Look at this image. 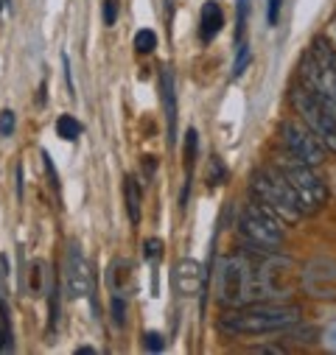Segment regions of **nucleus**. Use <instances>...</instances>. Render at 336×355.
<instances>
[{"label":"nucleus","instance_id":"nucleus-6","mask_svg":"<svg viewBox=\"0 0 336 355\" xmlns=\"http://www.w3.org/2000/svg\"><path fill=\"white\" fill-rule=\"evenodd\" d=\"M255 291H267L258 280V266H252L246 260H224L221 275H219V300L224 305H249L252 297H258Z\"/></svg>","mask_w":336,"mask_h":355},{"label":"nucleus","instance_id":"nucleus-21","mask_svg":"<svg viewBox=\"0 0 336 355\" xmlns=\"http://www.w3.org/2000/svg\"><path fill=\"white\" fill-rule=\"evenodd\" d=\"M112 322H115L118 327H124V322H126V302H124L121 294L112 297Z\"/></svg>","mask_w":336,"mask_h":355},{"label":"nucleus","instance_id":"nucleus-22","mask_svg":"<svg viewBox=\"0 0 336 355\" xmlns=\"http://www.w3.org/2000/svg\"><path fill=\"white\" fill-rule=\"evenodd\" d=\"M143 347H146L149 352H160V349L165 347V341H162V336H160L157 330H149V333H143Z\"/></svg>","mask_w":336,"mask_h":355},{"label":"nucleus","instance_id":"nucleus-18","mask_svg":"<svg viewBox=\"0 0 336 355\" xmlns=\"http://www.w3.org/2000/svg\"><path fill=\"white\" fill-rule=\"evenodd\" d=\"M59 302H62V291L59 286L51 288V300H48V327L53 330L59 324Z\"/></svg>","mask_w":336,"mask_h":355},{"label":"nucleus","instance_id":"nucleus-25","mask_svg":"<svg viewBox=\"0 0 336 355\" xmlns=\"http://www.w3.org/2000/svg\"><path fill=\"white\" fill-rule=\"evenodd\" d=\"M12 132H15V112H12V110H6L3 115H0V135L9 137Z\"/></svg>","mask_w":336,"mask_h":355},{"label":"nucleus","instance_id":"nucleus-1","mask_svg":"<svg viewBox=\"0 0 336 355\" xmlns=\"http://www.w3.org/2000/svg\"><path fill=\"white\" fill-rule=\"evenodd\" d=\"M300 308L297 305H269V302H249L227 311L219 319V327L224 333L235 336H267V333H280L289 330L292 324L300 322Z\"/></svg>","mask_w":336,"mask_h":355},{"label":"nucleus","instance_id":"nucleus-20","mask_svg":"<svg viewBox=\"0 0 336 355\" xmlns=\"http://www.w3.org/2000/svg\"><path fill=\"white\" fill-rule=\"evenodd\" d=\"M42 269H45V266L40 260L31 266V272H28V288H31V294H42Z\"/></svg>","mask_w":336,"mask_h":355},{"label":"nucleus","instance_id":"nucleus-30","mask_svg":"<svg viewBox=\"0 0 336 355\" xmlns=\"http://www.w3.org/2000/svg\"><path fill=\"white\" fill-rule=\"evenodd\" d=\"M76 355H96V349H93V347H78Z\"/></svg>","mask_w":336,"mask_h":355},{"label":"nucleus","instance_id":"nucleus-5","mask_svg":"<svg viewBox=\"0 0 336 355\" xmlns=\"http://www.w3.org/2000/svg\"><path fill=\"white\" fill-rule=\"evenodd\" d=\"M283 221L275 218L269 210H264L261 205H244L241 216H238V230L244 235V241L252 246V249H258L264 254H272L283 246Z\"/></svg>","mask_w":336,"mask_h":355},{"label":"nucleus","instance_id":"nucleus-23","mask_svg":"<svg viewBox=\"0 0 336 355\" xmlns=\"http://www.w3.org/2000/svg\"><path fill=\"white\" fill-rule=\"evenodd\" d=\"M160 249H162V241H160V238H149V241L143 243V257H146V260H157V257H160Z\"/></svg>","mask_w":336,"mask_h":355},{"label":"nucleus","instance_id":"nucleus-14","mask_svg":"<svg viewBox=\"0 0 336 355\" xmlns=\"http://www.w3.org/2000/svg\"><path fill=\"white\" fill-rule=\"evenodd\" d=\"M56 135H59L62 140L73 143V140H78V135H81V123H78L73 115H59V121H56Z\"/></svg>","mask_w":336,"mask_h":355},{"label":"nucleus","instance_id":"nucleus-10","mask_svg":"<svg viewBox=\"0 0 336 355\" xmlns=\"http://www.w3.org/2000/svg\"><path fill=\"white\" fill-rule=\"evenodd\" d=\"M171 283H174V291L180 297H194L199 294L202 283H205V272H202V266L191 257H183L177 266H174V272H171Z\"/></svg>","mask_w":336,"mask_h":355},{"label":"nucleus","instance_id":"nucleus-2","mask_svg":"<svg viewBox=\"0 0 336 355\" xmlns=\"http://www.w3.org/2000/svg\"><path fill=\"white\" fill-rule=\"evenodd\" d=\"M252 196H255V205L269 210L283 224H297L303 218V210H300L292 188L286 185L280 168H264L252 176Z\"/></svg>","mask_w":336,"mask_h":355},{"label":"nucleus","instance_id":"nucleus-31","mask_svg":"<svg viewBox=\"0 0 336 355\" xmlns=\"http://www.w3.org/2000/svg\"><path fill=\"white\" fill-rule=\"evenodd\" d=\"M0 266H3V260H0ZM0 302H3V272H0Z\"/></svg>","mask_w":336,"mask_h":355},{"label":"nucleus","instance_id":"nucleus-7","mask_svg":"<svg viewBox=\"0 0 336 355\" xmlns=\"http://www.w3.org/2000/svg\"><path fill=\"white\" fill-rule=\"evenodd\" d=\"M280 173H283L286 185L292 188V193H294L303 216H311V213H317L325 205V199H328L325 182L314 173L311 165L297 162V159H289V162L280 165Z\"/></svg>","mask_w":336,"mask_h":355},{"label":"nucleus","instance_id":"nucleus-3","mask_svg":"<svg viewBox=\"0 0 336 355\" xmlns=\"http://www.w3.org/2000/svg\"><path fill=\"white\" fill-rule=\"evenodd\" d=\"M303 87L336 107V51L325 37H314L308 53L300 62Z\"/></svg>","mask_w":336,"mask_h":355},{"label":"nucleus","instance_id":"nucleus-4","mask_svg":"<svg viewBox=\"0 0 336 355\" xmlns=\"http://www.w3.org/2000/svg\"><path fill=\"white\" fill-rule=\"evenodd\" d=\"M289 101H292V110L294 115L317 135V140L336 154V107L328 104L325 98H319L317 93H311L308 87H292L289 93Z\"/></svg>","mask_w":336,"mask_h":355},{"label":"nucleus","instance_id":"nucleus-19","mask_svg":"<svg viewBox=\"0 0 336 355\" xmlns=\"http://www.w3.org/2000/svg\"><path fill=\"white\" fill-rule=\"evenodd\" d=\"M238 6V20H235V42H244V31H246V15H249V0H235Z\"/></svg>","mask_w":336,"mask_h":355},{"label":"nucleus","instance_id":"nucleus-29","mask_svg":"<svg viewBox=\"0 0 336 355\" xmlns=\"http://www.w3.org/2000/svg\"><path fill=\"white\" fill-rule=\"evenodd\" d=\"M249 352H275V355H280L283 347H267V344H258V347H252Z\"/></svg>","mask_w":336,"mask_h":355},{"label":"nucleus","instance_id":"nucleus-28","mask_svg":"<svg viewBox=\"0 0 336 355\" xmlns=\"http://www.w3.org/2000/svg\"><path fill=\"white\" fill-rule=\"evenodd\" d=\"M325 344H328L330 349H336V322L328 324V330H325Z\"/></svg>","mask_w":336,"mask_h":355},{"label":"nucleus","instance_id":"nucleus-15","mask_svg":"<svg viewBox=\"0 0 336 355\" xmlns=\"http://www.w3.org/2000/svg\"><path fill=\"white\" fill-rule=\"evenodd\" d=\"M154 48H157V34L151 28H143L135 34V51L137 53H151Z\"/></svg>","mask_w":336,"mask_h":355},{"label":"nucleus","instance_id":"nucleus-9","mask_svg":"<svg viewBox=\"0 0 336 355\" xmlns=\"http://www.w3.org/2000/svg\"><path fill=\"white\" fill-rule=\"evenodd\" d=\"M65 288L67 297H90L93 294V275L87 269V260L81 254V246L73 241L67 246V260H65Z\"/></svg>","mask_w":336,"mask_h":355},{"label":"nucleus","instance_id":"nucleus-8","mask_svg":"<svg viewBox=\"0 0 336 355\" xmlns=\"http://www.w3.org/2000/svg\"><path fill=\"white\" fill-rule=\"evenodd\" d=\"M280 140L289 151L292 159L305 162L311 168H317L325 159V146L317 140V135L300 121V118H289L280 123Z\"/></svg>","mask_w":336,"mask_h":355},{"label":"nucleus","instance_id":"nucleus-16","mask_svg":"<svg viewBox=\"0 0 336 355\" xmlns=\"http://www.w3.org/2000/svg\"><path fill=\"white\" fill-rule=\"evenodd\" d=\"M249 59H252L249 45H246V42H238V53H235V62H233V78L244 76V70L249 67Z\"/></svg>","mask_w":336,"mask_h":355},{"label":"nucleus","instance_id":"nucleus-13","mask_svg":"<svg viewBox=\"0 0 336 355\" xmlns=\"http://www.w3.org/2000/svg\"><path fill=\"white\" fill-rule=\"evenodd\" d=\"M124 199H126V210H129V221L137 224L140 221V205H143V193L135 176H126L124 180Z\"/></svg>","mask_w":336,"mask_h":355},{"label":"nucleus","instance_id":"nucleus-27","mask_svg":"<svg viewBox=\"0 0 336 355\" xmlns=\"http://www.w3.org/2000/svg\"><path fill=\"white\" fill-rule=\"evenodd\" d=\"M42 159H45V168H48V176H51V185H53V191H59V176H56V171H53V162H51V157L42 151Z\"/></svg>","mask_w":336,"mask_h":355},{"label":"nucleus","instance_id":"nucleus-12","mask_svg":"<svg viewBox=\"0 0 336 355\" xmlns=\"http://www.w3.org/2000/svg\"><path fill=\"white\" fill-rule=\"evenodd\" d=\"M221 26H224L221 6L216 3V0H208V3L202 6V15H199V37H202V42H213L219 37Z\"/></svg>","mask_w":336,"mask_h":355},{"label":"nucleus","instance_id":"nucleus-26","mask_svg":"<svg viewBox=\"0 0 336 355\" xmlns=\"http://www.w3.org/2000/svg\"><path fill=\"white\" fill-rule=\"evenodd\" d=\"M280 6H283V0H269V6H267V23H269V26H278Z\"/></svg>","mask_w":336,"mask_h":355},{"label":"nucleus","instance_id":"nucleus-11","mask_svg":"<svg viewBox=\"0 0 336 355\" xmlns=\"http://www.w3.org/2000/svg\"><path fill=\"white\" fill-rule=\"evenodd\" d=\"M160 93H162L165 123H168V146H174L177 143V93H174L171 67H162V73H160Z\"/></svg>","mask_w":336,"mask_h":355},{"label":"nucleus","instance_id":"nucleus-32","mask_svg":"<svg viewBox=\"0 0 336 355\" xmlns=\"http://www.w3.org/2000/svg\"><path fill=\"white\" fill-rule=\"evenodd\" d=\"M9 3H12V0H0V12H6V9H9Z\"/></svg>","mask_w":336,"mask_h":355},{"label":"nucleus","instance_id":"nucleus-17","mask_svg":"<svg viewBox=\"0 0 336 355\" xmlns=\"http://www.w3.org/2000/svg\"><path fill=\"white\" fill-rule=\"evenodd\" d=\"M124 280H129V263L115 260V263H112V269H110V283H112L115 294H121V283H124Z\"/></svg>","mask_w":336,"mask_h":355},{"label":"nucleus","instance_id":"nucleus-24","mask_svg":"<svg viewBox=\"0 0 336 355\" xmlns=\"http://www.w3.org/2000/svg\"><path fill=\"white\" fill-rule=\"evenodd\" d=\"M118 20V0H104V26H115Z\"/></svg>","mask_w":336,"mask_h":355}]
</instances>
